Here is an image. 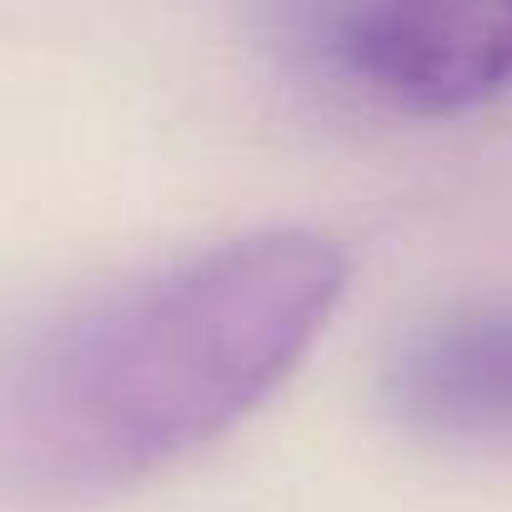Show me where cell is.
<instances>
[{
	"label": "cell",
	"mask_w": 512,
	"mask_h": 512,
	"mask_svg": "<svg viewBox=\"0 0 512 512\" xmlns=\"http://www.w3.org/2000/svg\"><path fill=\"white\" fill-rule=\"evenodd\" d=\"M302 56L392 111H467L512 91V0H367L292 16Z\"/></svg>",
	"instance_id": "obj_2"
},
{
	"label": "cell",
	"mask_w": 512,
	"mask_h": 512,
	"mask_svg": "<svg viewBox=\"0 0 512 512\" xmlns=\"http://www.w3.org/2000/svg\"><path fill=\"white\" fill-rule=\"evenodd\" d=\"M387 412L437 442H512V297H462L397 332Z\"/></svg>",
	"instance_id": "obj_3"
},
{
	"label": "cell",
	"mask_w": 512,
	"mask_h": 512,
	"mask_svg": "<svg viewBox=\"0 0 512 512\" xmlns=\"http://www.w3.org/2000/svg\"><path fill=\"white\" fill-rule=\"evenodd\" d=\"M347 251L262 226L41 322L0 382V472L76 502L186 457L307 357L347 292Z\"/></svg>",
	"instance_id": "obj_1"
}]
</instances>
